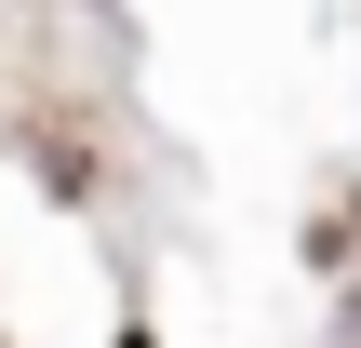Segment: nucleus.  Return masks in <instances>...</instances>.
<instances>
[{"label": "nucleus", "mask_w": 361, "mask_h": 348, "mask_svg": "<svg viewBox=\"0 0 361 348\" xmlns=\"http://www.w3.org/2000/svg\"><path fill=\"white\" fill-rule=\"evenodd\" d=\"M121 348H161V335H147V322H121Z\"/></svg>", "instance_id": "obj_1"}]
</instances>
